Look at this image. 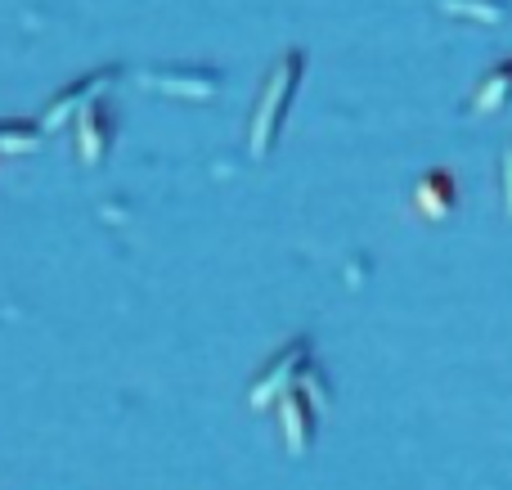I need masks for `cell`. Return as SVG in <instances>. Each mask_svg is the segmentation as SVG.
<instances>
[{"mask_svg":"<svg viewBox=\"0 0 512 490\" xmlns=\"http://www.w3.org/2000/svg\"><path fill=\"white\" fill-rule=\"evenodd\" d=\"M297 72H301V54L292 50L288 59H283V72H274V77H270V90H265L261 104H256V122H252V153H256V158H265V149H270L274 131H279V113H283V104H288L292 86H297V81H292Z\"/></svg>","mask_w":512,"mask_h":490,"instance_id":"6da1fadb","label":"cell"},{"mask_svg":"<svg viewBox=\"0 0 512 490\" xmlns=\"http://www.w3.org/2000/svg\"><path fill=\"white\" fill-rule=\"evenodd\" d=\"M508 212H512V153H508Z\"/></svg>","mask_w":512,"mask_h":490,"instance_id":"3957f363","label":"cell"},{"mask_svg":"<svg viewBox=\"0 0 512 490\" xmlns=\"http://www.w3.org/2000/svg\"><path fill=\"white\" fill-rule=\"evenodd\" d=\"M414 198H418V207H423L427 216H445V207L454 203V180L436 171V176H427L423 185L414 189Z\"/></svg>","mask_w":512,"mask_h":490,"instance_id":"7a4b0ae2","label":"cell"}]
</instances>
